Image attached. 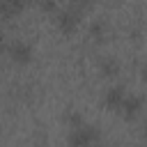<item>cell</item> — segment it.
Listing matches in <instances>:
<instances>
[{"mask_svg": "<svg viewBox=\"0 0 147 147\" xmlns=\"http://www.w3.org/2000/svg\"><path fill=\"white\" fill-rule=\"evenodd\" d=\"M57 23H60V28L71 30V28L76 25V11H71V9H69V11H64V14L60 16V21H57Z\"/></svg>", "mask_w": 147, "mask_h": 147, "instance_id": "obj_1", "label": "cell"}, {"mask_svg": "<svg viewBox=\"0 0 147 147\" xmlns=\"http://www.w3.org/2000/svg\"><path fill=\"white\" fill-rule=\"evenodd\" d=\"M103 71L113 76V74L117 71V62H113V60H106V62H103Z\"/></svg>", "mask_w": 147, "mask_h": 147, "instance_id": "obj_2", "label": "cell"}, {"mask_svg": "<svg viewBox=\"0 0 147 147\" xmlns=\"http://www.w3.org/2000/svg\"><path fill=\"white\" fill-rule=\"evenodd\" d=\"M14 53H16V57H28V48L23 44H14Z\"/></svg>", "mask_w": 147, "mask_h": 147, "instance_id": "obj_3", "label": "cell"}]
</instances>
